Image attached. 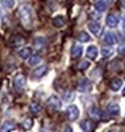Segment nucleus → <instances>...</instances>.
Masks as SVG:
<instances>
[{
    "instance_id": "aec40b11",
    "label": "nucleus",
    "mask_w": 125,
    "mask_h": 132,
    "mask_svg": "<svg viewBox=\"0 0 125 132\" xmlns=\"http://www.w3.org/2000/svg\"><path fill=\"white\" fill-rule=\"evenodd\" d=\"M34 45H35V47L37 49H44L46 47V39L44 38H42V37H38V38H35V40H34Z\"/></svg>"
},
{
    "instance_id": "2f4dec72",
    "label": "nucleus",
    "mask_w": 125,
    "mask_h": 132,
    "mask_svg": "<svg viewBox=\"0 0 125 132\" xmlns=\"http://www.w3.org/2000/svg\"><path fill=\"white\" fill-rule=\"evenodd\" d=\"M63 132H73V129H71V127H66Z\"/></svg>"
},
{
    "instance_id": "dca6fc26",
    "label": "nucleus",
    "mask_w": 125,
    "mask_h": 132,
    "mask_svg": "<svg viewBox=\"0 0 125 132\" xmlns=\"http://www.w3.org/2000/svg\"><path fill=\"white\" fill-rule=\"evenodd\" d=\"M89 115H90V117L93 120H101V117H102V113H101V111L98 109V108L93 106L89 109Z\"/></svg>"
},
{
    "instance_id": "7ed1b4c3",
    "label": "nucleus",
    "mask_w": 125,
    "mask_h": 132,
    "mask_svg": "<svg viewBox=\"0 0 125 132\" xmlns=\"http://www.w3.org/2000/svg\"><path fill=\"white\" fill-rule=\"evenodd\" d=\"M81 128L83 132H94L97 128V123L93 119H86L81 123Z\"/></svg>"
},
{
    "instance_id": "bb28decb",
    "label": "nucleus",
    "mask_w": 125,
    "mask_h": 132,
    "mask_svg": "<svg viewBox=\"0 0 125 132\" xmlns=\"http://www.w3.org/2000/svg\"><path fill=\"white\" fill-rule=\"evenodd\" d=\"M22 125H23V128H24V129H30V128L32 127V120L31 119H26Z\"/></svg>"
},
{
    "instance_id": "5701e85b",
    "label": "nucleus",
    "mask_w": 125,
    "mask_h": 132,
    "mask_svg": "<svg viewBox=\"0 0 125 132\" xmlns=\"http://www.w3.org/2000/svg\"><path fill=\"white\" fill-rule=\"evenodd\" d=\"M106 8H108V4H106L105 2H101V0H97L96 2V10L98 11V12H102V11H105Z\"/></svg>"
},
{
    "instance_id": "f3484780",
    "label": "nucleus",
    "mask_w": 125,
    "mask_h": 132,
    "mask_svg": "<svg viewBox=\"0 0 125 132\" xmlns=\"http://www.w3.org/2000/svg\"><path fill=\"white\" fill-rule=\"evenodd\" d=\"M121 88H122V80H121V78L112 80V82H110V89H112V90L117 92V90H120Z\"/></svg>"
},
{
    "instance_id": "6ab92c4d",
    "label": "nucleus",
    "mask_w": 125,
    "mask_h": 132,
    "mask_svg": "<svg viewBox=\"0 0 125 132\" xmlns=\"http://www.w3.org/2000/svg\"><path fill=\"white\" fill-rule=\"evenodd\" d=\"M65 22H66V19H65L62 15H58V16H55L54 19H52V24L59 28V27H63L65 26Z\"/></svg>"
},
{
    "instance_id": "9b49d317",
    "label": "nucleus",
    "mask_w": 125,
    "mask_h": 132,
    "mask_svg": "<svg viewBox=\"0 0 125 132\" xmlns=\"http://www.w3.org/2000/svg\"><path fill=\"white\" fill-rule=\"evenodd\" d=\"M22 45H24V39L20 35H15V37L10 39V46H12V47H19Z\"/></svg>"
},
{
    "instance_id": "f257e3e1",
    "label": "nucleus",
    "mask_w": 125,
    "mask_h": 132,
    "mask_svg": "<svg viewBox=\"0 0 125 132\" xmlns=\"http://www.w3.org/2000/svg\"><path fill=\"white\" fill-rule=\"evenodd\" d=\"M19 18L22 24L26 28H30L32 26V10L30 5H22L19 8Z\"/></svg>"
},
{
    "instance_id": "7c9ffc66",
    "label": "nucleus",
    "mask_w": 125,
    "mask_h": 132,
    "mask_svg": "<svg viewBox=\"0 0 125 132\" xmlns=\"http://www.w3.org/2000/svg\"><path fill=\"white\" fill-rule=\"evenodd\" d=\"M100 14H92V18H96V19H100Z\"/></svg>"
},
{
    "instance_id": "a878e982",
    "label": "nucleus",
    "mask_w": 125,
    "mask_h": 132,
    "mask_svg": "<svg viewBox=\"0 0 125 132\" xmlns=\"http://www.w3.org/2000/svg\"><path fill=\"white\" fill-rule=\"evenodd\" d=\"M101 54H102V57H105V58H109L112 54H113V51H112V49H106V47H104L102 50H101Z\"/></svg>"
},
{
    "instance_id": "4be33fe9",
    "label": "nucleus",
    "mask_w": 125,
    "mask_h": 132,
    "mask_svg": "<svg viewBox=\"0 0 125 132\" xmlns=\"http://www.w3.org/2000/svg\"><path fill=\"white\" fill-rule=\"evenodd\" d=\"M39 62H40V57L39 55H31L27 59V63L30 66H35V65H38Z\"/></svg>"
},
{
    "instance_id": "1a4fd4ad",
    "label": "nucleus",
    "mask_w": 125,
    "mask_h": 132,
    "mask_svg": "<svg viewBox=\"0 0 125 132\" xmlns=\"http://www.w3.org/2000/svg\"><path fill=\"white\" fill-rule=\"evenodd\" d=\"M106 113L109 116H118L120 115V106L117 104H109L106 106Z\"/></svg>"
},
{
    "instance_id": "b1692460",
    "label": "nucleus",
    "mask_w": 125,
    "mask_h": 132,
    "mask_svg": "<svg viewBox=\"0 0 125 132\" xmlns=\"http://www.w3.org/2000/svg\"><path fill=\"white\" fill-rule=\"evenodd\" d=\"M77 38H78L79 42H89V40H90V35H89L87 32H85V31H82V32L78 34V37H77Z\"/></svg>"
},
{
    "instance_id": "20e7f679",
    "label": "nucleus",
    "mask_w": 125,
    "mask_h": 132,
    "mask_svg": "<svg viewBox=\"0 0 125 132\" xmlns=\"http://www.w3.org/2000/svg\"><path fill=\"white\" fill-rule=\"evenodd\" d=\"M61 100H59L57 96H51L50 98H47V106H49V109L50 111H58V109H61Z\"/></svg>"
},
{
    "instance_id": "cd10ccee",
    "label": "nucleus",
    "mask_w": 125,
    "mask_h": 132,
    "mask_svg": "<svg viewBox=\"0 0 125 132\" xmlns=\"http://www.w3.org/2000/svg\"><path fill=\"white\" fill-rule=\"evenodd\" d=\"M89 66H90V62H89V61H82V62H79V65H78V69H79V70H86Z\"/></svg>"
},
{
    "instance_id": "f8f14e48",
    "label": "nucleus",
    "mask_w": 125,
    "mask_h": 132,
    "mask_svg": "<svg viewBox=\"0 0 125 132\" xmlns=\"http://www.w3.org/2000/svg\"><path fill=\"white\" fill-rule=\"evenodd\" d=\"M87 27H89V30H90L92 34H96V35L101 34V24L98 22H90L87 24Z\"/></svg>"
},
{
    "instance_id": "72a5a7b5",
    "label": "nucleus",
    "mask_w": 125,
    "mask_h": 132,
    "mask_svg": "<svg viewBox=\"0 0 125 132\" xmlns=\"http://www.w3.org/2000/svg\"><path fill=\"white\" fill-rule=\"evenodd\" d=\"M122 5H124V7H125V0H124V3H122Z\"/></svg>"
},
{
    "instance_id": "2eb2a0df",
    "label": "nucleus",
    "mask_w": 125,
    "mask_h": 132,
    "mask_svg": "<svg viewBox=\"0 0 125 132\" xmlns=\"http://www.w3.org/2000/svg\"><path fill=\"white\" fill-rule=\"evenodd\" d=\"M86 55L89 59H96L98 55V49L96 46H89L87 50H86Z\"/></svg>"
},
{
    "instance_id": "423d86ee",
    "label": "nucleus",
    "mask_w": 125,
    "mask_h": 132,
    "mask_svg": "<svg viewBox=\"0 0 125 132\" xmlns=\"http://www.w3.org/2000/svg\"><path fill=\"white\" fill-rule=\"evenodd\" d=\"M77 88H78L79 92L86 93V92H90V90H92V84H90V81H89L87 78H82V80L78 82Z\"/></svg>"
},
{
    "instance_id": "ddd939ff",
    "label": "nucleus",
    "mask_w": 125,
    "mask_h": 132,
    "mask_svg": "<svg viewBox=\"0 0 125 132\" xmlns=\"http://www.w3.org/2000/svg\"><path fill=\"white\" fill-rule=\"evenodd\" d=\"M17 55H19L22 59H28L32 55V50L30 49V47H23L17 51Z\"/></svg>"
},
{
    "instance_id": "a211bd4d",
    "label": "nucleus",
    "mask_w": 125,
    "mask_h": 132,
    "mask_svg": "<svg viewBox=\"0 0 125 132\" xmlns=\"http://www.w3.org/2000/svg\"><path fill=\"white\" fill-rule=\"evenodd\" d=\"M82 55V46L81 45H74L71 47V57L73 58H79Z\"/></svg>"
},
{
    "instance_id": "393cba45",
    "label": "nucleus",
    "mask_w": 125,
    "mask_h": 132,
    "mask_svg": "<svg viewBox=\"0 0 125 132\" xmlns=\"http://www.w3.org/2000/svg\"><path fill=\"white\" fill-rule=\"evenodd\" d=\"M2 5L4 8H12L15 5V2L14 0H2Z\"/></svg>"
},
{
    "instance_id": "6e6552de",
    "label": "nucleus",
    "mask_w": 125,
    "mask_h": 132,
    "mask_svg": "<svg viewBox=\"0 0 125 132\" xmlns=\"http://www.w3.org/2000/svg\"><path fill=\"white\" fill-rule=\"evenodd\" d=\"M16 128V123L14 120H7L2 127H0V132H12Z\"/></svg>"
},
{
    "instance_id": "f704fd0d",
    "label": "nucleus",
    "mask_w": 125,
    "mask_h": 132,
    "mask_svg": "<svg viewBox=\"0 0 125 132\" xmlns=\"http://www.w3.org/2000/svg\"><path fill=\"white\" fill-rule=\"evenodd\" d=\"M124 30H125V28H124Z\"/></svg>"
},
{
    "instance_id": "473e14b6",
    "label": "nucleus",
    "mask_w": 125,
    "mask_h": 132,
    "mask_svg": "<svg viewBox=\"0 0 125 132\" xmlns=\"http://www.w3.org/2000/svg\"><path fill=\"white\" fill-rule=\"evenodd\" d=\"M122 96H125V86H124V89H122Z\"/></svg>"
},
{
    "instance_id": "4468645a",
    "label": "nucleus",
    "mask_w": 125,
    "mask_h": 132,
    "mask_svg": "<svg viewBox=\"0 0 125 132\" xmlns=\"http://www.w3.org/2000/svg\"><path fill=\"white\" fill-rule=\"evenodd\" d=\"M47 70H49V68H47L46 65H42V66H38L37 69L34 70V77H37V78H39V77H43L46 73H47Z\"/></svg>"
},
{
    "instance_id": "9d476101",
    "label": "nucleus",
    "mask_w": 125,
    "mask_h": 132,
    "mask_svg": "<svg viewBox=\"0 0 125 132\" xmlns=\"http://www.w3.org/2000/svg\"><path fill=\"white\" fill-rule=\"evenodd\" d=\"M104 42H105L106 45H109V46L116 45V42H117L116 34H113V32H106V34H105V37H104Z\"/></svg>"
},
{
    "instance_id": "39448f33",
    "label": "nucleus",
    "mask_w": 125,
    "mask_h": 132,
    "mask_svg": "<svg viewBox=\"0 0 125 132\" xmlns=\"http://www.w3.org/2000/svg\"><path fill=\"white\" fill-rule=\"evenodd\" d=\"M66 116H67L69 120H71V121L77 120V119H78V116H79V109H78V106H75V105H69L67 109H66Z\"/></svg>"
},
{
    "instance_id": "412c9836",
    "label": "nucleus",
    "mask_w": 125,
    "mask_h": 132,
    "mask_svg": "<svg viewBox=\"0 0 125 132\" xmlns=\"http://www.w3.org/2000/svg\"><path fill=\"white\" fill-rule=\"evenodd\" d=\"M30 112H31V115L38 116L40 113V105L38 103H32L31 105H30Z\"/></svg>"
},
{
    "instance_id": "f03ea898",
    "label": "nucleus",
    "mask_w": 125,
    "mask_h": 132,
    "mask_svg": "<svg viewBox=\"0 0 125 132\" xmlns=\"http://www.w3.org/2000/svg\"><path fill=\"white\" fill-rule=\"evenodd\" d=\"M14 86L19 93L24 92V89H26V77L23 74H17L14 78Z\"/></svg>"
},
{
    "instance_id": "c85d7f7f",
    "label": "nucleus",
    "mask_w": 125,
    "mask_h": 132,
    "mask_svg": "<svg viewBox=\"0 0 125 132\" xmlns=\"http://www.w3.org/2000/svg\"><path fill=\"white\" fill-rule=\"evenodd\" d=\"M73 97H74V93H73V92H66V93L63 94V100H65V101L73 100Z\"/></svg>"
},
{
    "instance_id": "c756f323",
    "label": "nucleus",
    "mask_w": 125,
    "mask_h": 132,
    "mask_svg": "<svg viewBox=\"0 0 125 132\" xmlns=\"http://www.w3.org/2000/svg\"><path fill=\"white\" fill-rule=\"evenodd\" d=\"M118 51H120V54H125V45H124V46H121Z\"/></svg>"
},
{
    "instance_id": "0eeeda50",
    "label": "nucleus",
    "mask_w": 125,
    "mask_h": 132,
    "mask_svg": "<svg viewBox=\"0 0 125 132\" xmlns=\"http://www.w3.org/2000/svg\"><path fill=\"white\" fill-rule=\"evenodd\" d=\"M118 23H120V19H118V16H117V15L110 14V15L106 16V26H108V27L114 28V27L118 26Z\"/></svg>"
}]
</instances>
